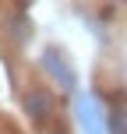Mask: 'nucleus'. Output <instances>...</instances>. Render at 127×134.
Wrapping results in <instances>:
<instances>
[{"label": "nucleus", "instance_id": "1", "mask_svg": "<svg viewBox=\"0 0 127 134\" xmlns=\"http://www.w3.org/2000/svg\"><path fill=\"white\" fill-rule=\"evenodd\" d=\"M42 64L49 67V78H53L64 92L74 88V67H71V60H67L57 46H46V49H42Z\"/></svg>", "mask_w": 127, "mask_h": 134}, {"label": "nucleus", "instance_id": "2", "mask_svg": "<svg viewBox=\"0 0 127 134\" xmlns=\"http://www.w3.org/2000/svg\"><path fill=\"white\" fill-rule=\"evenodd\" d=\"M74 113H78V124H81V131L85 134H106L102 127H106V116H102V109H99V102L92 99V95H85V99H78V106H74Z\"/></svg>", "mask_w": 127, "mask_h": 134}, {"label": "nucleus", "instance_id": "3", "mask_svg": "<svg viewBox=\"0 0 127 134\" xmlns=\"http://www.w3.org/2000/svg\"><path fill=\"white\" fill-rule=\"evenodd\" d=\"M106 127H109V134H127V102L124 99L113 106V116H109Z\"/></svg>", "mask_w": 127, "mask_h": 134}]
</instances>
